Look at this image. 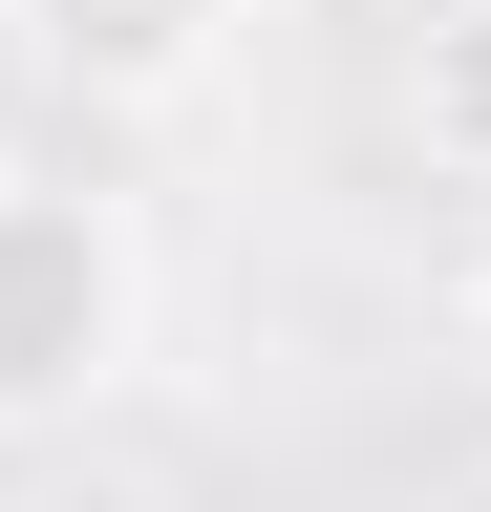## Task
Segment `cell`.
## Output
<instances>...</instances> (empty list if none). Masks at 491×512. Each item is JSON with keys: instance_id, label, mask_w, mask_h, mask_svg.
<instances>
[{"instance_id": "6da1fadb", "label": "cell", "mask_w": 491, "mask_h": 512, "mask_svg": "<svg viewBox=\"0 0 491 512\" xmlns=\"http://www.w3.org/2000/svg\"><path fill=\"white\" fill-rule=\"evenodd\" d=\"M150 363V235L65 171H0V448L86 427Z\"/></svg>"}, {"instance_id": "7a4b0ae2", "label": "cell", "mask_w": 491, "mask_h": 512, "mask_svg": "<svg viewBox=\"0 0 491 512\" xmlns=\"http://www.w3.org/2000/svg\"><path fill=\"white\" fill-rule=\"evenodd\" d=\"M0 22H22V64L86 86V107H214L257 0H0Z\"/></svg>"}, {"instance_id": "3957f363", "label": "cell", "mask_w": 491, "mask_h": 512, "mask_svg": "<svg viewBox=\"0 0 491 512\" xmlns=\"http://www.w3.org/2000/svg\"><path fill=\"white\" fill-rule=\"evenodd\" d=\"M406 128H427L449 192H491V0H449V22L406 43Z\"/></svg>"}, {"instance_id": "277c9868", "label": "cell", "mask_w": 491, "mask_h": 512, "mask_svg": "<svg viewBox=\"0 0 491 512\" xmlns=\"http://www.w3.org/2000/svg\"><path fill=\"white\" fill-rule=\"evenodd\" d=\"M43 512H150V491H43Z\"/></svg>"}, {"instance_id": "5b68a950", "label": "cell", "mask_w": 491, "mask_h": 512, "mask_svg": "<svg viewBox=\"0 0 491 512\" xmlns=\"http://www.w3.org/2000/svg\"><path fill=\"white\" fill-rule=\"evenodd\" d=\"M449 512H491V470H470V491H449Z\"/></svg>"}, {"instance_id": "8992f818", "label": "cell", "mask_w": 491, "mask_h": 512, "mask_svg": "<svg viewBox=\"0 0 491 512\" xmlns=\"http://www.w3.org/2000/svg\"><path fill=\"white\" fill-rule=\"evenodd\" d=\"M470 320H491V278H470Z\"/></svg>"}]
</instances>
